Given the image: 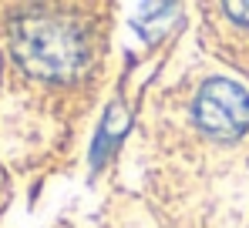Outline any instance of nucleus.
<instances>
[{
  "label": "nucleus",
  "instance_id": "f257e3e1",
  "mask_svg": "<svg viewBox=\"0 0 249 228\" xmlns=\"http://www.w3.org/2000/svg\"><path fill=\"white\" fill-rule=\"evenodd\" d=\"M17 64L44 81H71L88 64V44L78 24L57 14H20L10 27Z\"/></svg>",
  "mask_w": 249,
  "mask_h": 228
},
{
  "label": "nucleus",
  "instance_id": "7ed1b4c3",
  "mask_svg": "<svg viewBox=\"0 0 249 228\" xmlns=\"http://www.w3.org/2000/svg\"><path fill=\"white\" fill-rule=\"evenodd\" d=\"M168 14H172V7H165V3L145 7V10H142V17L135 20V27H138L145 37H159V31L168 24Z\"/></svg>",
  "mask_w": 249,
  "mask_h": 228
},
{
  "label": "nucleus",
  "instance_id": "f03ea898",
  "mask_svg": "<svg viewBox=\"0 0 249 228\" xmlns=\"http://www.w3.org/2000/svg\"><path fill=\"white\" fill-rule=\"evenodd\" d=\"M196 121L199 128L219 138V141H236L249 128V94L226 77H212L199 87L196 98Z\"/></svg>",
  "mask_w": 249,
  "mask_h": 228
},
{
  "label": "nucleus",
  "instance_id": "20e7f679",
  "mask_svg": "<svg viewBox=\"0 0 249 228\" xmlns=\"http://www.w3.org/2000/svg\"><path fill=\"white\" fill-rule=\"evenodd\" d=\"M226 14L232 17V20H239V24H249V3H226Z\"/></svg>",
  "mask_w": 249,
  "mask_h": 228
}]
</instances>
